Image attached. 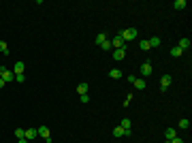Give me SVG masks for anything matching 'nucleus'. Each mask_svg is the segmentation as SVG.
<instances>
[{
  "instance_id": "obj_1",
  "label": "nucleus",
  "mask_w": 192,
  "mask_h": 143,
  "mask_svg": "<svg viewBox=\"0 0 192 143\" xmlns=\"http://www.w3.org/2000/svg\"><path fill=\"white\" fill-rule=\"evenodd\" d=\"M122 39H124V41H135V39H137V28H126V30L122 32Z\"/></svg>"
},
{
  "instance_id": "obj_2",
  "label": "nucleus",
  "mask_w": 192,
  "mask_h": 143,
  "mask_svg": "<svg viewBox=\"0 0 192 143\" xmlns=\"http://www.w3.org/2000/svg\"><path fill=\"white\" fill-rule=\"evenodd\" d=\"M169 86H171V75H162V77H160V90L167 92Z\"/></svg>"
},
{
  "instance_id": "obj_3",
  "label": "nucleus",
  "mask_w": 192,
  "mask_h": 143,
  "mask_svg": "<svg viewBox=\"0 0 192 143\" xmlns=\"http://www.w3.org/2000/svg\"><path fill=\"white\" fill-rule=\"evenodd\" d=\"M111 47H115V49H122V47H126V41L122 39V34H117L113 41H111Z\"/></svg>"
},
{
  "instance_id": "obj_4",
  "label": "nucleus",
  "mask_w": 192,
  "mask_h": 143,
  "mask_svg": "<svg viewBox=\"0 0 192 143\" xmlns=\"http://www.w3.org/2000/svg\"><path fill=\"white\" fill-rule=\"evenodd\" d=\"M36 135H39L36 128H26V130H24V139H28V141H34Z\"/></svg>"
},
{
  "instance_id": "obj_5",
  "label": "nucleus",
  "mask_w": 192,
  "mask_h": 143,
  "mask_svg": "<svg viewBox=\"0 0 192 143\" xmlns=\"http://www.w3.org/2000/svg\"><path fill=\"white\" fill-rule=\"evenodd\" d=\"M152 73H154L152 64H149V62H143V64H141V75H143V77H149Z\"/></svg>"
},
{
  "instance_id": "obj_6",
  "label": "nucleus",
  "mask_w": 192,
  "mask_h": 143,
  "mask_svg": "<svg viewBox=\"0 0 192 143\" xmlns=\"http://www.w3.org/2000/svg\"><path fill=\"white\" fill-rule=\"evenodd\" d=\"M124 56H126V47H122V49H113V56H111V58L120 62V60H124Z\"/></svg>"
},
{
  "instance_id": "obj_7",
  "label": "nucleus",
  "mask_w": 192,
  "mask_h": 143,
  "mask_svg": "<svg viewBox=\"0 0 192 143\" xmlns=\"http://www.w3.org/2000/svg\"><path fill=\"white\" fill-rule=\"evenodd\" d=\"M24 71H26V64H24V62H15V66H13V75H24Z\"/></svg>"
},
{
  "instance_id": "obj_8",
  "label": "nucleus",
  "mask_w": 192,
  "mask_h": 143,
  "mask_svg": "<svg viewBox=\"0 0 192 143\" xmlns=\"http://www.w3.org/2000/svg\"><path fill=\"white\" fill-rule=\"evenodd\" d=\"M36 133H39V137H43V139H47V141H49V137H51L47 126H39V128H36Z\"/></svg>"
},
{
  "instance_id": "obj_9",
  "label": "nucleus",
  "mask_w": 192,
  "mask_h": 143,
  "mask_svg": "<svg viewBox=\"0 0 192 143\" xmlns=\"http://www.w3.org/2000/svg\"><path fill=\"white\" fill-rule=\"evenodd\" d=\"M0 77H2V79H4L6 83L15 79V75H13V71H6V68H2V75H0Z\"/></svg>"
},
{
  "instance_id": "obj_10",
  "label": "nucleus",
  "mask_w": 192,
  "mask_h": 143,
  "mask_svg": "<svg viewBox=\"0 0 192 143\" xmlns=\"http://www.w3.org/2000/svg\"><path fill=\"white\" fill-rule=\"evenodd\" d=\"M113 137H126V130H124L122 126H115V128H113Z\"/></svg>"
},
{
  "instance_id": "obj_11",
  "label": "nucleus",
  "mask_w": 192,
  "mask_h": 143,
  "mask_svg": "<svg viewBox=\"0 0 192 143\" xmlns=\"http://www.w3.org/2000/svg\"><path fill=\"white\" fill-rule=\"evenodd\" d=\"M132 86H135L137 90H145V79H135Z\"/></svg>"
},
{
  "instance_id": "obj_12",
  "label": "nucleus",
  "mask_w": 192,
  "mask_h": 143,
  "mask_svg": "<svg viewBox=\"0 0 192 143\" xmlns=\"http://www.w3.org/2000/svg\"><path fill=\"white\" fill-rule=\"evenodd\" d=\"M164 135H167V141H171V139H175V137H177L175 128H167V133H164Z\"/></svg>"
},
{
  "instance_id": "obj_13",
  "label": "nucleus",
  "mask_w": 192,
  "mask_h": 143,
  "mask_svg": "<svg viewBox=\"0 0 192 143\" xmlns=\"http://www.w3.org/2000/svg\"><path fill=\"white\" fill-rule=\"evenodd\" d=\"M177 47L184 51V49H188V47H190V41H188V39H179V45H177Z\"/></svg>"
},
{
  "instance_id": "obj_14",
  "label": "nucleus",
  "mask_w": 192,
  "mask_h": 143,
  "mask_svg": "<svg viewBox=\"0 0 192 143\" xmlns=\"http://www.w3.org/2000/svg\"><path fill=\"white\" fill-rule=\"evenodd\" d=\"M109 77H111V79H120V77H122V73H120L117 68H111V71H109Z\"/></svg>"
},
{
  "instance_id": "obj_15",
  "label": "nucleus",
  "mask_w": 192,
  "mask_h": 143,
  "mask_svg": "<svg viewBox=\"0 0 192 143\" xmlns=\"http://www.w3.org/2000/svg\"><path fill=\"white\" fill-rule=\"evenodd\" d=\"M77 92H79V96L88 94V83H79V86H77Z\"/></svg>"
},
{
  "instance_id": "obj_16",
  "label": "nucleus",
  "mask_w": 192,
  "mask_h": 143,
  "mask_svg": "<svg viewBox=\"0 0 192 143\" xmlns=\"http://www.w3.org/2000/svg\"><path fill=\"white\" fill-rule=\"evenodd\" d=\"M186 4H188V2H186V0H177V2H175V4H173V6H175V9H177V11H182V9H186Z\"/></svg>"
},
{
  "instance_id": "obj_17",
  "label": "nucleus",
  "mask_w": 192,
  "mask_h": 143,
  "mask_svg": "<svg viewBox=\"0 0 192 143\" xmlns=\"http://www.w3.org/2000/svg\"><path fill=\"white\" fill-rule=\"evenodd\" d=\"M160 43H162V41H160L158 37H154V39H149V47H160Z\"/></svg>"
},
{
  "instance_id": "obj_18",
  "label": "nucleus",
  "mask_w": 192,
  "mask_h": 143,
  "mask_svg": "<svg viewBox=\"0 0 192 143\" xmlns=\"http://www.w3.org/2000/svg\"><path fill=\"white\" fill-rule=\"evenodd\" d=\"M120 126H122V128H124V130H130V120H128V118H124V120H122V124H120Z\"/></svg>"
},
{
  "instance_id": "obj_19",
  "label": "nucleus",
  "mask_w": 192,
  "mask_h": 143,
  "mask_svg": "<svg viewBox=\"0 0 192 143\" xmlns=\"http://www.w3.org/2000/svg\"><path fill=\"white\" fill-rule=\"evenodd\" d=\"M0 53H9V45L4 41H0Z\"/></svg>"
},
{
  "instance_id": "obj_20",
  "label": "nucleus",
  "mask_w": 192,
  "mask_h": 143,
  "mask_svg": "<svg viewBox=\"0 0 192 143\" xmlns=\"http://www.w3.org/2000/svg\"><path fill=\"white\" fill-rule=\"evenodd\" d=\"M188 126H190V120H186V118L179 120V128H188Z\"/></svg>"
},
{
  "instance_id": "obj_21",
  "label": "nucleus",
  "mask_w": 192,
  "mask_h": 143,
  "mask_svg": "<svg viewBox=\"0 0 192 143\" xmlns=\"http://www.w3.org/2000/svg\"><path fill=\"white\" fill-rule=\"evenodd\" d=\"M139 47L143 49V51H147V49H152V47H149V41H141V43H139Z\"/></svg>"
},
{
  "instance_id": "obj_22",
  "label": "nucleus",
  "mask_w": 192,
  "mask_h": 143,
  "mask_svg": "<svg viewBox=\"0 0 192 143\" xmlns=\"http://www.w3.org/2000/svg\"><path fill=\"white\" fill-rule=\"evenodd\" d=\"M171 56L179 58V56H182V49H179V47H173V49H171Z\"/></svg>"
},
{
  "instance_id": "obj_23",
  "label": "nucleus",
  "mask_w": 192,
  "mask_h": 143,
  "mask_svg": "<svg viewBox=\"0 0 192 143\" xmlns=\"http://www.w3.org/2000/svg\"><path fill=\"white\" fill-rule=\"evenodd\" d=\"M15 137H17V139H24V128H17V130H15Z\"/></svg>"
},
{
  "instance_id": "obj_24",
  "label": "nucleus",
  "mask_w": 192,
  "mask_h": 143,
  "mask_svg": "<svg viewBox=\"0 0 192 143\" xmlns=\"http://www.w3.org/2000/svg\"><path fill=\"white\" fill-rule=\"evenodd\" d=\"M79 100H81V102H83V105H86V102H88V100H90V96H88V94H81V96H79Z\"/></svg>"
},
{
  "instance_id": "obj_25",
  "label": "nucleus",
  "mask_w": 192,
  "mask_h": 143,
  "mask_svg": "<svg viewBox=\"0 0 192 143\" xmlns=\"http://www.w3.org/2000/svg\"><path fill=\"white\" fill-rule=\"evenodd\" d=\"M15 79H17V83H21V81L26 79V75H15Z\"/></svg>"
},
{
  "instance_id": "obj_26",
  "label": "nucleus",
  "mask_w": 192,
  "mask_h": 143,
  "mask_svg": "<svg viewBox=\"0 0 192 143\" xmlns=\"http://www.w3.org/2000/svg\"><path fill=\"white\" fill-rule=\"evenodd\" d=\"M171 143H184V139L182 137H175V139H171Z\"/></svg>"
},
{
  "instance_id": "obj_27",
  "label": "nucleus",
  "mask_w": 192,
  "mask_h": 143,
  "mask_svg": "<svg viewBox=\"0 0 192 143\" xmlns=\"http://www.w3.org/2000/svg\"><path fill=\"white\" fill-rule=\"evenodd\" d=\"M17 143H30L28 139H17Z\"/></svg>"
},
{
  "instance_id": "obj_28",
  "label": "nucleus",
  "mask_w": 192,
  "mask_h": 143,
  "mask_svg": "<svg viewBox=\"0 0 192 143\" xmlns=\"http://www.w3.org/2000/svg\"><path fill=\"white\" fill-rule=\"evenodd\" d=\"M4 83H6V81H4V79L0 77V88H4Z\"/></svg>"
},
{
  "instance_id": "obj_29",
  "label": "nucleus",
  "mask_w": 192,
  "mask_h": 143,
  "mask_svg": "<svg viewBox=\"0 0 192 143\" xmlns=\"http://www.w3.org/2000/svg\"><path fill=\"white\" fill-rule=\"evenodd\" d=\"M167 143H171V141H167Z\"/></svg>"
},
{
  "instance_id": "obj_30",
  "label": "nucleus",
  "mask_w": 192,
  "mask_h": 143,
  "mask_svg": "<svg viewBox=\"0 0 192 143\" xmlns=\"http://www.w3.org/2000/svg\"><path fill=\"white\" fill-rule=\"evenodd\" d=\"M30 143H34V141H30Z\"/></svg>"
}]
</instances>
